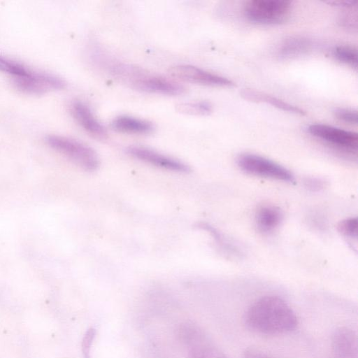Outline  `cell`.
Instances as JSON below:
<instances>
[{"label":"cell","instance_id":"obj_1","mask_svg":"<svg viewBox=\"0 0 358 358\" xmlns=\"http://www.w3.org/2000/svg\"><path fill=\"white\" fill-rule=\"evenodd\" d=\"M246 327L258 334L279 335L294 331L298 317L292 307L282 298L267 295L255 301L243 317Z\"/></svg>","mask_w":358,"mask_h":358},{"label":"cell","instance_id":"obj_2","mask_svg":"<svg viewBox=\"0 0 358 358\" xmlns=\"http://www.w3.org/2000/svg\"><path fill=\"white\" fill-rule=\"evenodd\" d=\"M107 69L114 78L142 92L176 96L186 91L185 87L175 81L131 64L112 62L108 63Z\"/></svg>","mask_w":358,"mask_h":358},{"label":"cell","instance_id":"obj_3","mask_svg":"<svg viewBox=\"0 0 358 358\" xmlns=\"http://www.w3.org/2000/svg\"><path fill=\"white\" fill-rule=\"evenodd\" d=\"M178 336L186 348L187 358H230L199 325L193 322L182 323Z\"/></svg>","mask_w":358,"mask_h":358},{"label":"cell","instance_id":"obj_4","mask_svg":"<svg viewBox=\"0 0 358 358\" xmlns=\"http://www.w3.org/2000/svg\"><path fill=\"white\" fill-rule=\"evenodd\" d=\"M292 4V1L287 0H251L244 6L243 12L254 23L279 24L288 19Z\"/></svg>","mask_w":358,"mask_h":358},{"label":"cell","instance_id":"obj_5","mask_svg":"<svg viewBox=\"0 0 358 358\" xmlns=\"http://www.w3.org/2000/svg\"><path fill=\"white\" fill-rule=\"evenodd\" d=\"M47 143L86 171L96 170L99 160L96 152L88 145L76 140L57 135L46 137Z\"/></svg>","mask_w":358,"mask_h":358},{"label":"cell","instance_id":"obj_6","mask_svg":"<svg viewBox=\"0 0 358 358\" xmlns=\"http://www.w3.org/2000/svg\"><path fill=\"white\" fill-rule=\"evenodd\" d=\"M236 162L243 171L254 176L294 182L292 173L280 164L258 155L244 153L240 155Z\"/></svg>","mask_w":358,"mask_h":358},{"label":"cell","instance_id":"obj_7","mask_svg":"<svg viewBox=\"0 0 358 358\" xmlns=\"http://www.w3.org/2000/svg\"><path fill=\"white\" fill-rule=\"evenodd\" d=\"M15 87L26 94H43L65 87V82L59 77L44 72L32 71L24 77L14 78Z\"/></svg>","mask_w":358,"mask_h":358},{"label":"cell","instance_id":"obj_8","mask_svg":"<svg viewBox=\"0 0 358 358\" xmlns=\"http://www.w3.org/2000/svg\"><path fill=\"white\" fill-rule=\"evenodd\" d=\"M308 132L322 141L339 148L354 152L358 147V135L353 131L324 124H313Z\"/></svg>","mask_w":358,"mask_h":358},{"label":"cell","instance_id":"obj_9","mask_svg":"<svg viewBox=\"0 0 358 358\" xmlns=\"http://www.w3.org/2000/svg\"><path fill=\"white\" fill-rule=\"evenodd\" d=\"M170 74L177 78L192 83L221 87H232L234 83L227 78L212 73L194 66L182 64L170 69Z\"/></svg>","mask_w":358,"mask_h":358},{"label":"cell","instance_id":"obj_10","mask_svg":"<svg viewBox=\"0 0 358 358\" xmlns=\"http://www.w3.org/2000/svg\"><path fill=\"white\" fill-rule=\"evenodd\" d=\"M127 152L131 156L159 168L180 173L190 171L189 166L186 164L146 148L131 146Z\"/></svg>","mask_w":358,"mask_h":358},{"label":"cell","instance_id":"obj_11","mask_svg":"<svg viewBox=\"0 0 358 358\" xmlns=\"http://www.w3.org/2000/svg\"><path fill=\"white\" fill-rule=\"evenodd\" d=\"M331 348L334 358H358L356 331L348 327L336 328L331 336Z\"/></svg>","mask_w":358,"mask_h":358},{"label":"cell","instance_id":"obj_12","mask_svg":"<svg viewBox=\"0 0 358 358\" xmlns=\"http://www.w3.org/2000/svg\"><path fill=\"white\" fill-rule=\"evenodd\" d=\"M72 116L89 134L99 139L107 138V131L94 116L90 108L85 103L75 100L70 106Z\"/></svg>","mask_w":358,"mask_h":358},{"label":"cell","instance_id":"obj_13","mask_svg":"<svg viewBox=\"0 0 358 358\" xmlns=\"http://www.w3.org/2000/svg\"><path fill=\"white\" fill-rule=\"evenodd\" d=\"M111 127L119 132L134 134H148L155 129L152 123L149 121L127 115L114 118Z\"/></svg>","mask_w":358,"mask_h":358},{"label":"cell","instance_id":"obj_14","mask_svg":"<svg viewBox=\"0 0 358 358\" xmlns=\"http://www.w3.org/2000/svg\"><path fill=\"white\" fill-rule=\"evenodd\" d=\"M282 220V213L280 208L273 206L261 207L255 216L258 229L263 233H270L278 227Z\"/></svg>","mask_w":358,"mask_h":358},{"label":"cell","instance_id":"obj_15","mask_svg":"<svg viewBox=\"0 0 358 358\" xmlns=\"http://www.w3.org/2000/svg\"><path fill=\"white\" fill-rule=\"evenodd\" d=\"M241 96L245 99L250 100L251 101L255 102H265L272 105L273 106L278 108L284 111H287L289 113L305 115L306 114V111L303 109L288 103L280 99H278L274 96H271L268 94H265L264 93L257 92L250 89H245L241 92Z\"/></svg>","mask_w":358,"mask_h":358},{"label":"cell","instance_id":"obj_16","mask_svg":"<svg viewBox=\"0 0 358 358\" xmlns=\"http://www.w3.org/2000/svg\"><path fill=\"white\" fill-rule=\"evenodd\" d=\"M311 48L310 41L302 36H292L285 39L278 49L280 58L288 59L306 53Z\"/></svg>","mask_w":358,"mask_h":358},{"label":"cell","instance_id":"obj_17","mask_svg":"<svg viewBox=\"0 0 358 358\" xmlns=\"http://www.w3.org/2000/svg\"><path fill=\"white\" fill-rule=\"evenodd\" d=\"M176 110L187 115H207L213 111V106L206 101L183 102L176 105Z\"/></svg>","mask_w":358,"mask_h":358},{"label":"cell","instance_id":"obj_18","mask_svg":"<svg viewBox=\"0 0 358 358\" xmlns=\"http://www.w3.org/2000/svg\"><path fill=\"white\" fill-rule=\"evenodd\" d=\"M0 71L11 75L13 78L27 76L31 71L21 63L0 54Z\"/></svg>","mask_w":358,"mask_h":358},{"label":"cell","instance_id":"obj_19","mask_svg":"<svg viewBox=\"0 0 358 358\" xmlns=\"http://www.w3.org/2000/svg\"><path fill=\"white\" fill-rule=\"evenodd\" d=\"M334 56L340 62L355 69H357V51L350 45H339L335 48Z\"/></svg>","mask_w":358,"mask_h":358},{"label":"cell","instance_id":"obj_20","mask_svg":"<svg viewBox=\"0 0 358 358\" xmlns=\"http://www.w3.org/2000/svg\"><path fill=\"white\" fill-rule=\"evenodd\" d=\"M338 229L345 236L357 238V219L356 217H350L343 220L338 224Z\"/></svg>","mask_w":358,"mask_h":358},{"label":"cell","instance_id":"obj_21","mask_svg":"<svg viewBox=\"0 0 358 358\" xmlns=\"http://www.w3.org/2000/svg\"><path fill=\"white\" fill-rule=\"evenodd\" d=\"M335 116L346 123L357 124L358 116L357 110L348 108H337L334 111Z\"/></svg>","mask_w":358,"mask_h":358},{"label":"cell","instance_id":"obj_22","mask_svg":"<svg viewBox=\"0 0 358 358\" xmlns=\"http://www.w3.org/2000/svg\"><path fill=\"white\" fill-rule=\"evenodd\" d=\"M96 331L94 329H89L84 335L82 341V350L84 358H90V350L94 341Z\"/></svg>","mask_w":358,"mask_h":358},{"label":"cell","instance_id":"obj_23","mask_svg":"<svg viewBox=\"0 0 358 358\" xmlns=\"http://www.w3.org/2000/svg\"><path fill=\"white\" fill-rule=\"evenodd\" d=\"M243 358H273L264 352L254 348L245 350L243 355Z\"/></svg>","mask_w":358,"mask_h":358},{"label":"cell","instance_id":"obj_24","mask_svg":"<svg viewBox=\"0 0 358 358\" xmlns=\"http://www.w3.org/2000/svg\"><path fill=\"white\" fill-rule=\"evenodd\" d=\"M329 4H332L334 6H339V7H345V8H350L354 6L355 3V1H331L327 2Z\"/></svg>","mask_w":358,"mask_h":358},{"label":"cell","instance_id":"obj_25","mask_svg":"<svg viewBox=\"0 0 358 358\" xmlns=\"http://www.w3.org/2000/svg\"><path fill=\"white\" fill-rule=\"evenodd\" d=\"M306 182L307 183L308 187L313 189H318L321 188L323 185L322 181H320V180H317V179H314V178L309 179Z\"/></svg>","mask_w":358,"mask_h":358}]
</instances>
